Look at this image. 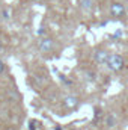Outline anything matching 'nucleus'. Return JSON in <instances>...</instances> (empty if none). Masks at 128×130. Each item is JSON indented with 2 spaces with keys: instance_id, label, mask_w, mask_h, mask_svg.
Here are the masks:
<instances>
[{
  "instance_id": "6e6552de",
  "label": "nucleus",
  "mask_w": 128,
  "mask_h": 130,
  "mask_svg": "<svg viewBox=\"0 0 128 130\" xmlns=\"http://www.w3.org/2000/svg\"><path fill=\"white\" fill-rule=\"evenodd\" d=\"M41 126H42V123L38 121V120H30L29 121V130H44Z\"/></svg>"
},
{
  "instance_id": "423d86ee",
  "label": "nucleus",
  "mask_w": 128,
  "mask_h": 130,
  "mask_svg": "<svg viewBox=\"0 0 128 130\" xmlns=\"http://www.w3.org/2000/svg\"><path fill=\"white\" fill-rule=\"evenodd\" d=\"M109 55L110 53L105 48H96L95 52H94V55H92V58H94V61H95L96 64L105 65L107 64V59H109Z\"/></svg>"
},
{
  "instance_id": "20e7f679",
  "label": "nucleus",
  "mask_w": 128,
  "mask_h": 130,
  "mask_svg": "<svg viewBox=\"0 0 128 130\" xmlns=\"http://www.w3.org/2000/svg\"><path fill=\"white\" fill-rule=\"evenodd\" d=\"M62 106H63V109L66 112H74L80 106V98L77 95H66L62 100Z\"/></svg>"
},
{
  "instance_id": "f257e3e1",
  "label": "nucleus",
  "mask_w": 128,
  "mask_h": 130,
  "mask_svg": "<svg viewBox=\"0 0 128 130\" xmlns=\"http://www.w3.org/2000/svg\"><path fill=\"white\" fill-rule=\"evenodd\" d=\"M105 65H107V68H109L110 71H113V73H121L122 70H125L127 62H125V59H124L122 55H119V53H110Z\"/></svg>"
},
{
  "instance_id": "9d476101",
  "label": "nucleus",
  "mask_w": 128,
  "mask_h": 130,
  "mask_svg": "<svg viewBox=\"0 0 128 130\" xmlns=\"http://www.w3.org/2000/svg\"><path fill=\"white\" fill-rule=\"evenodd\" d=\"M0 53H3V44H2V41H0Z\"/></svg>"
},
{
  "instance_id": "f03ea898",
  "label": "nucleus",
  "mask_w": 128,
  "mask_h": 130,
  "mask_svg": "<svg viewBox=\"0 0 128 130\" xmlns=\"http://www.w3.org/2000/svg\"><path fill=\"white\" fill-rule=\"evenodd\" d=\"M54 47H56V41L51 36H41L39 41H38V50L42 55L51 53L54 50Z\"/></svg>"
},
{
  "instance_id": "0eeeda50",
  "label": "nucleus",
  "mask_w": 128,
  "mask_h": 130,
  "mask_svg": "<svg viewBox=\"0 0 128 130\" xmlns=\"http://www.w3.org/2000/svg\"><path fill=\"white\" fill-rule=\"evenodd\" d=\"M78 6H80L81 11L91 12V11L94 9V0H80V2H78Z\"/></svg>"
},
{
  "instance_id": "7ed1b4c3",
  "label": "nucleus",
  "mask_w": 128,
  "mask_h": 130,
  "mask_svg": "<svg viewBox=\"0 0 128 130\" xmlns=\"http://www.w3.org/2000/svg\"><path fill=\"white\" fill-rule=\"evenodd\" d=\"M109 12H110V17L113 20H122L125 17V14H127V9H125L124 3H121V2H112Z\"/></svg>"
},
{
  "instance_id": "1a4fd4ad",
  "label": "nucleus",
  "mask_w": 128,
  "mask_h": 130,
  "mask_svg": "<svg viewBox=\"0 0 128 130\" xmlns=\"http://www.w3.org/2000/svg\"><path fill=\"white\" fill-rule=\"evenodd\" d=\"M5 70H6V65H5V62L0 59V74H3V73H5Z\"/></svg>"
},
{
  "instance_id": "39448f33",
  "label": "nucleus",
  "mask_w": 128,
  "mask_h": 130,
  "mask_svg": "<svg viewBox=\"0 0 128 130\" xmlns=\"http://www.w3.org/2000/svg\"><path fill=\"white\" fill-rule=\"evenodd\" d=\"M102 126H104V129H107V130L116 129V126H118V118H116V115L112 113V112L102 113Z\"/></svg>"
}]
</instances>
